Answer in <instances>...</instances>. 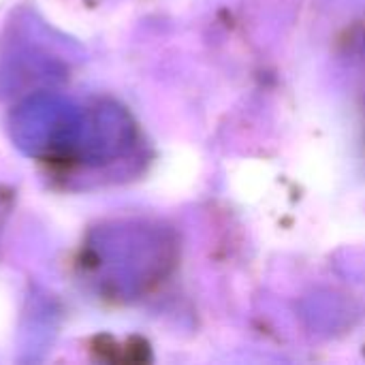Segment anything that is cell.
<instances>
[{
  "label": "cell",
  "mask_w": 365,
  "mask_h": 365,
  "mask_svg": "<svg viewBox=\"0 0 365 365\" xmlns=\"http://www.w3.org/2000/svg\"><path fill=\"white\" fill-rule=\"evenodd\" d=\"M133 141V124L128 115L109 103L83 111V126L77 152L86 163H109L126 152Z\"/></svg>",
  "instance_id": "obj_3"
},
{
  "label": "cell",
  "mask_w": 365,
  "mask_h": 365,
  "mask_svg": "<svg viewBox=\"0 0 365 365\" xmlns=\"http://www.w3.org/2000/svg\"><path fill=\"white\" fill-rule=\"evenodd\" d=\"M83 111L68 98L36 92L24 98L9 118V133L26 156L51 160L77 152Z\"/></svg>",
  "instance_id": "obj_2"
},
{
  "label": "cell",
  "mask_w": 365,
  "mask_h": 365,
  "mask_svg": "<svg viewBox=\"0 0 365 365\" xmlns=\"http://www.w3.org/2000/svg\"><path fill=\"white\" fill-rule=\"evenodd\" d=\"M152 248L150 233L137 225L98 227L83 246V272L107 295H133L152 276Z\"/></svg>",
  "instance_id": "obj_1"
}]
</instances>
